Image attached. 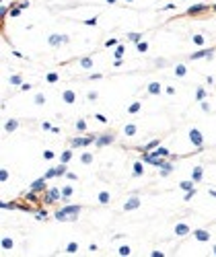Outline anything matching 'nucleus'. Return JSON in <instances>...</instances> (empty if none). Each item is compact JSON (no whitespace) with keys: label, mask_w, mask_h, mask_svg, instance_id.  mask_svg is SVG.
<instances>
[{"label":"nucleus","mask_w":216,"mask_h":257,"mask_svg":"<svg viewBox=\"0 0 216 257\" xmlns=\"http://www.w3.org/2000/svg\"><path fill=\"white\" fill-rule=\"evenodd\" d=\"M80 210H83V206H78V204H66L64 208L56 210L54 218L60 220V222H74V220H78Z\"/></svg>","instance_id":"obj_1"},{"label":"nucleus","mask_w":216,"mask_h":257,"mask_svg":"<svg viewBox=\"0 0 216 257\" xmlns=\"http://www.w3.org/2000/svg\"><path fill=\"white\" fill-rule=\"evenodd\" d=\"M189 140H191V144H194L196 148H204V136H202V132L198 128L189 130Z\"/></svg>","instance_id":"obj_2"},{"label":"nucleus","mask_w":216,"mask_h":257,"mask_svg":"<svg viewBox=\"0 0 216 257\" xmlns=\"http://www.w3.org/2000/svg\"><path fill=\"white\" fill-rule=\"evenodd\" d=\"M45 204H51V202H62V191L58 189V187H51V189H47V193H45V200H43Z\"/></svg>","instance_id":"obj_3"},{"label":"nucleus","mask_w":216,"mask_h":257,"mask_svg":"<svg viewBox=\"0 0 216 257\" xmlns=\"http://www.w3.org/2000/svg\"><path fill=\"white\" fill-rule=\"evenodd\" d=\"M70 41V35H49L47 37V43L51 45V47H60V45H64V43Z\"/></svg>","instance_id":"obj_4"},{"label":"nucleus","mask_w":216,"mask_h":257,"mask_svg":"<svg viewBox=\"0 0 216 257\" xmlns=\"http://www.w3.org/2000/svg\"><path fill=\"white\" fill-rule=\"evenodd\" d=\"M136 208H140V198H138V195L130 198L128 202L124 204V212H132V210H136Z\"/></svg>","instance_id":"obj_5"},{"label":"nucleus","mask_w":216,"mask_h":257,"mask_svg":"<svg viewBox=\"0 0 216 257\" xmlns=\"http://www.w3.org/2000/svg\"><path fill=\"white\" fill-rule=\"evenodd\" d=\"M113 140H115V136H113V134H103V136H97V142H95V144L101 148V146H107V144H111Z\"/></svg>","instance_id":"obj_6"},{"label":"nucleus","mask_w":216,"mask_h":257,"mask_svg":"<svg viewBox=\"0 0 216 257\" xmlns=\"http://www.w3.org/2000/svg\"><path fill=\"white\" fill-rule=\"evenodd\" d=\"M175 235L177 237H185V235H191V228L185 224V222H177L175 224Z\"/></svg>","instance_id":"obj_7"},{"label":"nucleus","mask_w":216,"mask_h":257,"mask_svg":"<svg viewBox=\"0 0 216 257\" xmlns=\"http://www.w3.org/2000/svg\"><path fill=\"white\" fill-rule=\"evenodd\" d=\"M62 101H64L66 105H74V101H76V95H74V90L66 88V90L62 93Z\"/></svg>","instance_id":"obj_8"},{"label":"nucleus","mask_w":216,"mask_h":257,"mask_svg":"<svg viewBox=\"0 0 216 257\" xmlns=\"http://www.w3.org/2000/svg\"><path fill=\"white\" fill-rule=\"evenodd\" d=\"M45 189V177H39L31 183V191H43Z\"/></svg>","instance_id":"obj_9"},{"label":"nucleus","mask_w":216,"mask_h":257,"mask_svg":"<svg viewBox=\"0 0 216 257\" xmlns=\"http://www.w3.org/2000/svg\"><path fill=\"white\" fill-rule=\"evenodd\" d=\"M208 6L206 4H194V6H189L187 10H185V14H198V12H204Z\"/></svg>","instance_id":"obj_10"},{"label":"nucleus","mask_w":216,"mask_h":257,"mask_svg":"<svg viewBox=\"0 0 216 257\" xmlns=\"http://www.w3.org/2000/svg\"><path fill=\"white\" fill-rule=\"evenodd\" d=\"M19 124H21L19 119H8V122L4 124V132H6V134H10V132H14V130L19 128Z\"/></svg>","instance_id":"obj_11"},{"label":"nucleus","mask_w":216,"mask_h":257,"mask_svg":"<svg viewBox=\"0 0 216 257\" xmlns=\"http://www.w3.org/2000/svg\"><path fill=\"white\" fill-rule=\"evenodd\" d=\"M210 56H212V49H200V51L191 54V56H189V60H198V58H210Z\"/></svg>","instance_id":"obj_12"},{"label":"nucleus","mask_w":216,"mask_h":257,"mask_svg":"<svg viewBox=\"0 0 216 257\" xmlns=\"http://www.w3.org/2000/svg\"><path fill=\"white\" fill-rule=\"evenodd\" d=\"M194 237H196V241H202V243L210 241V232H208V230H196Z\"/></svg>","instance_id":"obj_13"},{"label":"nucleus","mask_w":216,"mask_h":257,"mask_svg":"<svg viewBox=\"0 0 216 257\" xmlns=\"http://www.w3.org/2000/svg\"><path fill=\"white\" fill-rule=\"evenodd\" d=\"M202 177H204V169H202V167H194V175H191L194 183H200Z\"/></svg>","instance_id":"obj_14"},{"label":"nucleus","mask_w":216,"mask_h":257,"mask_svg":"<svg viewBox=\"0 0 216 257\" xmlns=\"http://www.w3.org/2000/svg\"><path fill=\"white\" fill-rule=\"evenodd\" d=\"M72 150H74V148H70V150H64V152L60 154V163H66V165H68V163L72 161Z\"/></svg>","instance_id":"obj_15"},{"label":"nucleus","mask_w":216,"mask_h":257,"mask_svg":"<svg viewBox=\"0 0 216 257\" xmlns=\"http://www.w3.org/2000/svg\"><path fill=\"white\" fill-rule=\"evenodd\" d=\"M136 132H138V128H136V124H128L126 128H124V136H136Z\"/></svg>","instance_id":"obj_16"},{"label":"nucleus","mask_w":216,"mask_h":257,"mask_svg":"<svg viewBox=\"0 0 216 257\" xmlns=\"http://www.w3.org/2000/svg\"><path fill=\"white\" fill-rule=\"evenodd\" d=\"M148 93H150V95H161L163 88H161L159 83H150V85H148Z\"/></svg>","instance_id":"obj_17"},{"label":"nucleus","mask_w":216,"mask_h":257,"mask_svg":"<svg viewBox=\"0 0 216 257\" xmlns=\"http://www.w3.org/2000/svg\"><path fill=\"white\" fill-rule=\"evenodd\" d=\"M72 193H74V189H72L70 185H66V187L62 189V202H66V200H70V198H72Z\"/></svg>","instance_id":"obj_18"},{"label":"nucleus","mask_w":216,"mask_h":257,"mask_svg":"<svg viewBox=\"0 0 216 257\" xmlns=\"http://www.w3.org/2000/svg\"><path fill=\"white\" fill-rule=\"evenodd\" d=\"M97 200H99V204H109V200H111V195H109V191H101L99 195H97Z\"/></svg>","instance_id":"obj_19"},{"label":"nucleus","mask_w":216,"mask_h":257,"mask_svg":"<svg viewBox=\"0 0 216 257\" xmlns=\"http://www.w3.org/2000/svg\"><path fill=\"white\" fill-rule=\"evenodd\" d=\"M80 68L83 70H93V58H83L80 60Z\"/></svg>","instance_id":"obj_20"},{"label":"nucleus","mask_w":216,"mask_h":257,"mask_svg":"<svg viewBox=\"0 0 216 257\" xmlns=\"http://www.w3.org/2000/svg\"><path fill=\"white\" fill-rule=\"evenodd\" d=\"M134 177H142L144 175V167H142V163H134V171H132Z\"/></svg>","instance_id":"obj_21"},{"label":"nucleus","mask_w":216,"mask_h":257,"mask_svg":"<svg viewBox=\"0 0 216 257\" xmlns=\"http://www.w3.org/2000/svg\"><path fill=\"white\" fill-rule=\"evenodd\" d=\"M185 74H187L185 64H177V66H175V76H179V78H181V76H185Z\"/></svg>","instance_id":"obj_22"},{"label":"nucleus","mask_w":216,"mask_h":257,"mask_svg":"<svg viewBox=\"0 0 216 257\" xmlns=\"http://www.w3.org/2000/svg\"><path fill=\"white\" fill-rule=\"evenodd\" d=\"M173 173V165L171 163H165L163 167H161V177H167V175H171Z\"/></svg>","instance_id":"obj_23"},{"label":"nucleus","mask_w":216,"mask_h":257,"mask_svg":"<svg viewBox=\"0 0 216 257\" xmlns=\"http://www.w3.org/2000/svg\"><path fill=\"white\" fill-rule=\"evenodd\" d=\"M8 83L14 85V86H21V85H23V76H21V74H12V76L8 78Z\"/></svg>","instance_id":"obj_24"},{"label":"nucleus","mask_w":216,"mask_h":257,"mask_svg":"<svg viewBox=\"0 0 216 257\" xmlns=\"http://www.w3.org/2000/svg\"><path fill=\"white\" fill-rule=\"evenodd\" d=\"M68 173V167H66V163H60L58 167H56V175L58 177H62V175H66Z\"/></svg>","instance_id":"obj_25"},{"label":"nucleus","mask_w":216,"mask_h":257,"mask_svg":"<svg viewBox=\"0 0 216 257\" xmlns=\"http://www.w3.org/2000/svg\"><path fill=\"white\" fill-rule=\"evenodd\" d=\"M124 51H126V47H124L122 43H117V45H115V51H113V56H115V60H120V58L124 56Z\"/></svg>","instance_id":"obj_26"},{"label":"nucleus","mask_w":216,"mask_h":257,"mask_svg":"<svg viewBox=\"0 0 216 257\" xmlns=\"http://www.w3.org/2000/svg\"><path fill=\"white\" fill-rule=\"evenodd\" d=\"M159 146H161V140H150L142 150H154V148H159Z\"/></svg>","instance_id":"obj_27"},{"label":"nucleus","mask_w":216,"mask_h":257,"mask_svg":"<svg viewBox=\"0 0 216 257\" xmlns=\"http://www.w3.org/2000/svg\"><path fill=\"white\" fill-rule=\"evenodd\" d=\"M97 142V136H83V146H91Z\"/></svg>","instance_id":"obj_28"},{"label":"nucleus","mask_w":216,"mask_h":257,"mask_svg":"<svg viewBox=\"0 0 216 257\" xmlns=\"http://www.w3.org/2000/svg\"><path fill=\"white\" fill-rule=\"evenodd\" d=\"M179 187H181L183 191H189V189L194 187V179H189V181H181V183H179Z\"/></svg>","instance_id":"obj_29"},{"label":"nucleus","mask_w":216,"mask_h":257,"mask_svg":"<svg viewBox=\"0 0 216 257\" xmlns=\"http://www.w3.org/2000/svg\"><path fill=\"white\" fill-rule=\"evenodd\" d=\"M2 249H6V251L12 249V239H10V237H4V239H2Z\"/></svg>","instance_id":"obj_30"},{"label":"nucleus","mask_w":216,"mask_h":257,"mask_svg":"<svg viewBox=\"0 0 216 257\" xmlns=\"http://www.w3.org/2000/svg\"><path fill=\"white\" fill-rule=\"evenodd\" d=\"M58 78H60V76H58V72H47V76H45V80H47V83H51V85H54V83H58Z\"/></svg>","instance_id":"obj_31"},{"label":"nucleus","mask_w":216,"mask_h":257,"mask_svg":"<svg viewBox=\"0 0 216 257\" xmlns=\"http://www.w3.org/2000/svg\"><path fill=\"white\" fill-rule=\"evenodd\" d=\"M78 146H83V136H76V138H72V142H70V148H78Z\"/></svg>","instance_id":"obj_32"},{"label":"nucleus","mask_w":216,"mask_h":257,"mask_svg":"<svg viewBox=\"0 0 216 257\" xmlns=\"http://www.w3.org/2000/svg\"><path fill=\"white\" fill-rule=\"evenodd\" d=\"M76 251H78V243H74V241H72V243H68V245H66V253H76Z\"/></svg>","instance_id":"obj_33"},{"label":"nucleus","mask_w":216,"mask_h":257,"mask_svg":"<svg viewBox=\"0 0 216 257\" xmlns=\"http://www.w3.org/2000/svg\"><path fill=\"white\" fill-rule=\"evenodd\" d=\"M142 39V33H128V41H132V43H138Z\"/></svg>","instance_id":"obj_34"},{"label":"nucleus","mask_w":216,"mask_h":257,"mask_svg":"<svg viewBox=\"0 0 216 257\" xmlns=\"http://www.w3.org/2000/svg\"><path fill=\"white\" fill-rule=\"evenodd\" d=\"M80 161H83L85 165H91V163H93V154H91V152H83V156H80Z\"/></svg>","instance_id":"obj_35"},{"label":"nucleus","mask_w":216,"mask_h":257,"mask_svg":"<svg viewBox=\"0 0 216 257\" xmlns=\"http://www.w3.org/2000/svg\"><path fill=\"white\" fill-rule=\"evenodd\" d=\"M204 99H206V90L200 86V88L196 90V101H204Z\"/></svg>","instance_id":"obj_36"},{"label":"nucleus","mask_w":216,"mask_h":257,"mask_svg":"<svg viewBox=\"0 0 216 257\" xmlns=\"http://www.w3.org/2000/svg\"><path fill=\"white\" fill-rule=\"evenodd\" d=\"M152 152H157V154H159V156H165V159H167V156H169V150H167V148H163V146H159V148H154V150H152Z\"/></svg>","instance_id":"obj_37"},{"label":"nucleus","mask_w":216,"mask_h":257,"mask_svg":"<svg viewBox=\"0 0 216 257\" xmlns=\"http://www.w3.org/2000/svg\"><path fill=\"white\" fill-rule=\"evenodd\" d=\"M140 107H142V105H140L138 101H136V103H132V105L128 107V113H138V111H140Z\"/></svg>","instance_id":"obj_38"},{"label":"nucleus","mask_w":216,"mask_h":257,"mask_svg":"<svg viewBox=\"0 0 216 257\" xmlns=\"http://www.w3.org/2000/svg\"><path fill=\"white\" fill-rule=\"evenodd\" d=\"M136 49H138L140 54H144V51L148 49V43H146V41H138V43H136Z\"/></svg>","instance_id":"obj_39"},{"label":"nucleus","mask_w":216,"mask_h":257,"mask_svg":"<svg viewBox=\"0 0 216 257\" xmlns=\"http://www.w3.org/2000/svg\"><path fill=\"white\" fill-rule=\"evenodd\" d=\"M130 253H132V249H130L128 245H122V247H120V255H124V257H128Z\"/></svg>","instance_id":"obj_40"},{"label":"nucleus","mask_w":216,"mask_h":257,"mask_svg":"<svg viewBox=\"0 0 216 257\" xmlns=\"http://www.w3.org/2000/svg\"><path fill=\"white\" fill-rule=\"evenodd\" d=\"M35 103H37V105H43V103H45V95H43V93H37V95H35Z\"/></svg>","instance_id":"obj_41"},{"label":"nucleus","mask_w":216,"mask_h":257,"mask_svg":"<svg viewBox=\"0 0 216 257\" xmlns=\"http://www.w3.org/2000/svg\"><path fill=\"white\" fill-rule=\"evenodd\" d=\"M76 130H78V132H85L86 130V122L85 119H78V122H76Z\"/></svg>","instance_id":"obj_42"},{"label":"nucleus","mask_w":216,"mask_h":257,"mask_svg":"<svg viewBox=\"0 0 216 257\" xmlns=\"http://www.w3.org/2000/svg\"><path fill=\"white\" fill-rule=\"evenodd\" d=\"M204 41H206V37H202V35H194V43H196V45H204Z\"/></svg>","instance_id":"obj_43"},{"label":"nucleus","mask_w":216,"mask_h":257,"mask_svg":"<svg viewBox=\"0 0 216 257\" xmlns=\"http://www.w3.org/2000/svg\"><path fill=\"white\" fill-rule=\"evenodd\" d=\"M43 177H45V179H51V177H58V175H56V167H54V169H47Z\"/></svg>","instance_id":"obj_44"},{"label":"nucleus","mask_w":216,"mask_h":257,"mask_svg":"<svg viewBox=\"0 0 216 257\" xmlns=\"http://www.w3.org/2000/svg\"><path fill=\"white\" fill-rule=\"evenodd\" d=\"M95 119H97V122H101V124H107V122H109L103 113H95Z\"/></svg>","instance_id":"obj_45"},{"label":"nucleus","mask_w":216,"mask_h":257,"mask_svg":"<svg viewBox=\"0 0 216 257\" xmlns=\"http://www.w3.org/2000/svg\"><path fill=\"white\" fill-rule=\"evenodd\" d=\"M54 156H56V152H54V150H45V152H43V159H45V161H51Z\"/></svg>","instance_id":"obj_46"},{"label":"nucleus","mask_w":216,"mask_h":257,"mask_svg":"<svg viewBox=\"0 0 216 257\" xmlns=\"http://www.w3.org/2000/svg\"><path fill=\"white\" fill-rule=\"evenodd\" d=\"M117 43H120V39H117V37H111V39H107V43H105V45H107V47H113V45H117Z\"/></svg>","instance_id":"obj_47"},{"label":"nucleus","mask_w":216,"mask_h":257,"mask_svg":"<svg viewBox=\"0 0 216 257\" xmlns=\"http://www.w3.org/2000/svg\"><path fill=\"white\" fill-rule=\"evenodd\" d=\"M6 179H8V171H6V169H2V171H0V181L4 183Z\"/></svg>","instance_id":"obj_48"},{"label":"nucleus","mask_w":216,"mask_h":257,"mask_svg":"<svg viewBox=\"0 0 216 257\" xmlns=\"http://www.w3.org/2000/svg\"><path fill=\"white\" fill-rule=\"evenodd\" d=\"M86 97H88L91 101H95V99L99 97V93H97V90H88V95H86Z\"/></svg>","instance_id":"obj_49"},{"label":"nucleus","mask_w":216,"mask_h":257,"mask_svg":"<svg viewBox=\"0 0 216 257\" xmlns=\"http://www.w3.org/2000/svg\"><path fill=\"white\" fill-rule=\"evenodd\" d=\"M194 195H196V189H194V187H191V189H189V191H187V193H185V202H187V200H191V198H194Z\"/></svg>","instance_id":"obj_50"},{"label":"nucleus","mask_w":216,"mask_h":257,"mask_svg":"<svg viewBox=\"0 0 216 257\" xmlns=\"http://www.w3.org/2000/svg\"><path fill=\"white\" fill-rule=\"evenodd\" d=\"M85 25H88V27H95V25H97V17H93V19L85 21Z\"/></svg>","instance_id":"obj_51"},{"label":"nucleus","mask_w":216,"mask_h":257,"mask_svg":"<svg viewBox=\"0 0 216 257\" xmlns=\"http://www.w3.org/2000/svg\"><path fill=\"white\" fill-rule=\"evenodd\" d=\"M66 177H68V179H70V181H76V179H78V175H76V173H66Z\"/></svg>","instance_id":"obj_52"},{"label":"nucleus","mask_w":216,"mask_h":257,"mask_svg":"<svg viewBox=\"0 0 216 257\" xmlns=\"http://www.w3.org/2000/svg\"><path fill=\"white\" fill-rule=\"evenodd\" d=\"M165 93H167V95H175V88H173V86H165Z\"/></svg>","instance_id":"obj_53"},{"label":"nucleus","mask_w":216,"mask_h":257,"mask_svg":"<svg viewBox=\"0 0 216 257\" xmlns=\"http://www.w3.org/2000/svg\"><path fill=\"white\" fill-rule=\"evenodd\" d=\"M31 86H33V85H29V83H23V85H21V90H31Z\"/></svg>","instance_id":"obj_54"},{"label":"nucleus","mask_w":216,"mask_h":257,"mask_svg":"<svg viewBox=\"0 0 216 257\" xmlns=\"http://www.w3.org/2000/svg\"><path fill=\"white\" fill-rule=\"evenodd\" d=\"M17 4H19L21 8H27V6H29V2H27V0H21V2H17Z\"/></svg>","instance_id":"obj_55"},{"label":"nucleus","mask_w":216,"mask_h":257,"mask_svg":"<svg viewBox=\"0 0 216 257\" xmlns=\"http://www.w3.org/2000/svg\"><path fill=\"white\" fill-rule=\"evenodd\" d=\"M0 14L6 17V14H8V6H2V8H0Z\"/></svg>","instance_id":"obj_56"},{"label":"nucleus","mask_w":216,"mask_h":257,"mask_svg":"<svg viewBox=\"0 0 216 257\" xmlns=\"http://www.w3.org/2000/svg\"><path fill=\"white\" fill-rule=\"evenodd\" d=\"M41 128H43V130H51V126H49V122H43Z\"/></svg>","instance_id":"obj_57"},{"label":"nucleus","mask_w":216,"mask_h":257,"mask_svg":"<svg viewBox=\"0 0 216 257\" xmlns=\"http://www.w3.org/2000/svg\"><path fill=\"white\" fill-rule=\"evenodd\" d=\"M105 2H107V4H115L117 0H105Z\"/></svg>","instance_id":"obj_58"},{"label":"nucleus","mask_w":216,"mask_h":257,"mask_svg":"<svg viewBox=\"0 0 216 257\" xmlns=\"http://www.w3.org/2000/svg\"><path fill=\"white\" fill-rule=\"evenodd\" d=\"M210 195H214V198H216V189H210Z\"/></svg>","instance_id":"obj_59"},{"label":"nucleus","mask_w":216,"mask_h":257,"mask_svg":"<svg viewBox=\"0 0 216 257\" xmlns=\"http://www.w3.org/2000/svg\"><path fill=\"white\" fill-rule=\"evenodd\" d=\"M212 253H214V255H216V245H214V249H212Z\"/></svg>","instance_id":"obj_60"},{"label":"nucleus","mask_w":216,"mask_h":257,"mask_svg":"<svg viewBox=\"0 0 216 257\" xmlns=\"http://www.w3.org/2000/svg\"><path fill=\"white\" fill-rule=\"evenodd\" d=\"M126 2H134V0H126Z\"/></svg>","instance_id":"obj_61"}]
</instances>
